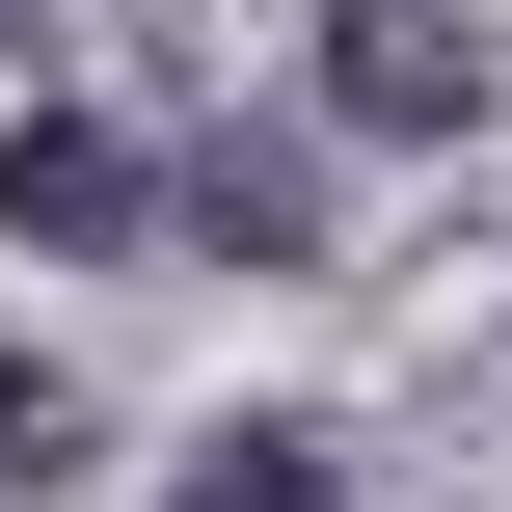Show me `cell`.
Instances as JSON below:
<instances>
[{
  "label": "cell",
  "mask_w": 512,
  "mask_h": 512,
  "mask_svg": "<svg viewBox=\"0 0 512 512\" xmlns=\"http://www.w3.org/2000/svg\"><path fill=\"white\" fill-rule=\"evenodd\" d=\"M162 243H216V270H351V243H324V135H189V162H162Z\"/></svg>",
  "instance_id": "2"
},
{
  "label": "cell",
  "mask_w": 512,
  "mask_h": 512,
  "mask_svg": "<svg viewBox=\"0 0 512 512\" xmlns=\"http://www.w3.org/2000/svg\"><path fill=\"white\" fill-rule=\"evenodd\" d=\"M0 243H81L108 270V243H162V162L108 108H0Z\"/></svg>",
  "instance_id": "3"
},
{
  "label": "cell",
  "mask_w": 512,
  "mask_h": 512,
  "mask_svg": "<svg viewBox=\"0 0 512 512\" xmlns=\"http://www.w3.org/2000/svg\"><path fill=\"white\" fill-rule=\"evenodd\" d=\"M81 486V378H54V351H0V512H54Z\"/></svg>",
  "instance_id": "5"
},
{
  "label": "cell",
  "mask_w": 512,
  "mask_h": 512,
  "mask_svg": "<svg viewBox=\"0 0 512 512\" xmlns=\"http://www.w3.org/2000/svg\"><path fill=\"white\" fill-rule=\"evenodd\" d=\"M162 512H351V459H324V432H189Z\"/></svg>",
  "instance_id": "4"
},
{
  "label": "cell",
  "mask_w": 512,
  "mask_h": 512,
  "mask_svg": "<svg viewBox=\"0 0 512 512\" xmlns=\"http://www.w3.org/2000/svg\"><path fill=\"white\" fill-rule=\"evenodd\" d=\"M324 135H378V162L486 135V27L459 0H324Z\"/></svg>",
  "instance_id": "1"
}]
</instances>
